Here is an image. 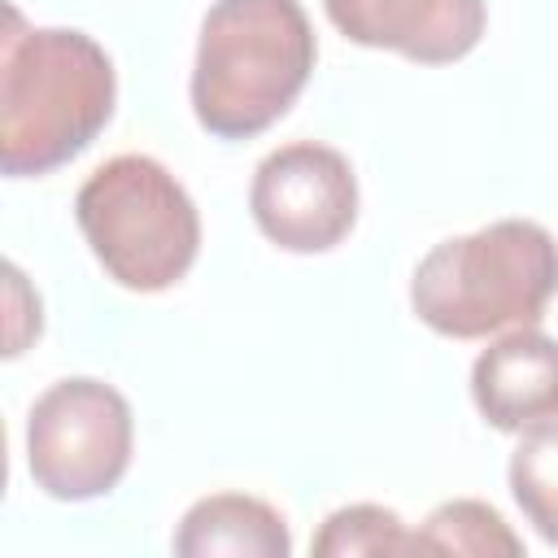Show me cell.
<instances>
[{
  "label": "cell",
  "mask_w": 558,
  "mask_h": 558,
  "mask_svg": "<svg viewBox=\"0 0 558 558\" xmlns=\"http://www.w3.org/2000/svg\"><path fill=\"white\" fill-rule=\"evenodd\" d=\"M109 52L74 26H26L4 4L0 35V170L39 179L74 161L113 118Z\"/></svg>",
  "instance_id": "cell-1"
},
{
  "label": "cell",
  "mask_w": 558,
  "mask_h": 558,
  "mask_svg": "<svg viewBox=\"0 0 558 558\" xmlns=\"http://www.w3.org/2000/svg\"><path fill=\"white\" fill-rule=\"evenodd\" d=\"M318 39L301 0H214L192 61V113L218 140L270 131L305 92Z\"/></svg>",
  "instance_id": "cell-2"
},
{
  "label": "cell",
  "mask_w": 558,
  "mask_h": 558,
  "mask_svg": "<svg viewBox=\"0 0 558 558\" xmlns=\"http://www.w3.org/2000/svg\"><path fill=\"white\" fill-rule=\"evenodd\" d=\"M558 292V240L532 218H501L423 253L410 310L449 340H488L536 327Z\"/></svg>",
  "instance_id": "cell-3"
},
{
  "label": "cell",
  "mask_w": 558,
  "mask_h": 558,
  "mask_svg": "<svg viewBox=\"0 0 558 558\" xmlns=\"http://www.w3.org/2000/svg\"><path fill=\"white\" fill-rule=\"evenodd\" d=\"M78 231L118 288L166 292L201 253V214L187 187L148 153H118L74 196Z\"/></svg>",
  "instance_id": "cell-4"
},
{
  "label": "cell",
  "mask_w": 558,
  "mask_h": 558,
  "mask_svg": "<svg viewBox=\"0 0 558 558\" xmlns=\"http://www.w3.org/2000/svg\"><path fill=\"white\" fill-rule=\"evenodd\" d=\"M135 449L126 397L92 375L57 379L26 414V466L57 501H92L122 484Z\"/></svg>",
  "instance_id": "cell-5"
},
{
  "label": "cell",
  "mask_w": 558,
  "mask_h": 558,
  "mask_svg": "<svg viewBox=\"0 0 558 558\" xmlns=\"http://www.w3.org/2000/svg\"><path fill=\"white\" fill-rule=\"evenodd\" d=\"M248 214L275 248L327 253L357 222V174L340 148L292 140L257 161Z\"/></svg>",
  "instance_id": "cell-6"
},
{
  "label": "cell",
  "mask_w": 558,
  "mask_h": 558,
  "mask_svg": "<svg viewBox=\"0 0 558 558\" xmlns=\"http://www.w3.org/2000/svg\"><path fill=\"white\" fill-rule=\"evenodd\" d=\"M331 26L418 65L462 61L488 26V0H323Z\"/></svg>",
  "instance_id": "cell-7"
},
{
  "label": "cell",
  "mask_w": 558,
  "mask_h": 558,
  "mask_svg": "<svg viewBox=\"0 0 558 558\" xmlns=\"http://www.w3.org/2000/svg\"><path fill=\"white\" fill-rule=\"evenodd\" d=\"M471 401L510 436L558 423V336L514 327L493 340L471 366Z\"/></svg>",
  "instance_id": "cell-8"
},
{
  "label": "cell",
  "mask_w": 558,
  "mask_h": 558,
  "mask_svg": "<svg viewBox=\"0 0 558 558\" xmlns=\"http://www.w3.org/2000/svg\"><path fill=\"white\" fill-rule=\"evenodd\" d=\"M174 554L183 558H288V519L248 493H209L179 519Z\"/></svg>",
  "instance_id": "cell-9"
},
{
  "label": "cell",
  "mask_w": 558,
  "mask_h": 558,
  "mask_svg": "<svg viewBox=\"0 0 558 558\" xmlns=\"http://www.w3.org/2000/svg\"><path fill=\"white\" fill-rule=\"evenodd\" d=\"M410 554H471V558H519L523 554V536L510 532V523L475 497H453L440 501L423 527L410 536Z\"/></svg>",
  "instance_id": "cell-10"
},
{
  "label": "cell",
  "mask_w": 558,
  "mask_h": 558,
  "mask_svg": "<svg viewBox=\"0 0 558 558\" xmlns=\"http://www.w3.org/2000/svg\"><path fill=\"white\" fill-rule=\"evenodd\" d=\"M506 480L514 506L536 527V536L558 545V423L519 436Z\"/></svg>",
  "instance_id": "cell-11"
},
{
  "label": "cell",
  "mask_w": 558,
  "mask_h": 558,
  "mask_svg": "<svg viewBox=\"0 0 558 558\" xmlns=\"http://www.w3.org/2000/svg\"><path fill=\"white\" fill-rule=\"evenodd\" d=\"M410 536L401 514L375 501L340 506L323 519L314 532V554L318 558H357V554H410Z\"/></svg>",
  "instance_id": "cell-12"
}]
</instances>
